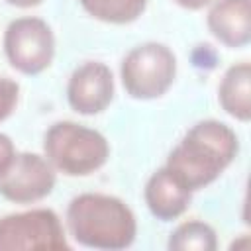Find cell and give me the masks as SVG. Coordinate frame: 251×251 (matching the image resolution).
Segmentation results:
<instances>
[{"label": "cell", "mask_w": 251, "mask_h": 251, "mask_svg": "<svg viewBox=\"0 0 251 251\" xmlns=\"http://www.w3.org/2000/svg\"><path fill=\"white\" fill-rule=\"evenodd\" d=\"M235 131L218 120L194 124L167 157V169L188 188L200 190L212 184L237 157Z\"/></svg>", "instance_id": "cell-1"}, {"label": "cell", "mask_w": 251, "mask_h": 251, "mask_svg": "<svg viewBox=\"0 0 251 251\" xmlns=\"http://www.w3.org/2000/svg\"><path fill=\"white\" fill-rule=\"evenodd\" d=\"M67 227L78 245L104 251L126 249L137 235L131 208L124 200L100 192H84L69 202Z\"/></svg>", "instance_id": "cell-2"}, {"label": "cell", "mask_w": 251, "mask_h": 251, "mask_svg": "<svg viewBox=\"0 0 251 251\" xmlns=\"http://www.w3.org/2000/svg\"><path fill=\"white\" fill-rule=\"evenodd\" d=\"M45 159L67 176H86L110 157L108 139L76 122H55L43 137Z\"/></svg>", "instance_id": "cell-3"}, {"label": "cell", "mask_w": 251, "mask_h": 251, "mask_svg": "<svg viewBox=\"0 0 251 251\" xmlns=\"http://www.w3.org/2000/svg\"><path fill=\"white\" fill-rule=\"evenodd\" d=\"M120 76L126 92L135 100L161 98L175 82L176 57L157 41L133 47L122 61Z\"/></svg>", "instance_id": "cell-4"}, {"label": "cell", "mask_w": 251, "mask_h": 251, "mask_svg": "<svg viewBox=\"0 0 251 251\" xmlns=\"http://www.w3.org/2000/svg\"><path fill=\"white\" fill-rule=\"evenodd\" d=\"M69 249L59 216L51 208H31L0 218V251Z\"/></svg>", "instance_id": "cell-5"}, {"label": "cell", "mask_w": 251, "mask_h": 251, "mask_svg": "<svg viewBox=\"0 0 251 251\" xmlns=\"http://www.w3.org/2000/svg\"><path fill=\"white\" fill-rule=\"evenodd\" d=\"M4 53L8 63L22 75L43 73L55 57L51 25L35 16L16 18L4 31Z\"/></svg>", "instance_id": "cell-6"}, {"label": "cell", "mask_w": 251, "mask_h": 251, "mask_svg": "<svg viewBox=\"0 0 251 251\" xmlns=\"http://www.w3.org/2000/svg\"><path fill=\"white\" fill-rule=\"evenodd\" d=\"M57 173L45 155L16 153L14 163L0 176V196L14 204H33L49 196L55 188Z\"/></svg>", "instance_id": "cell-7"}, {"label": "cell", "mask_w": 251, "mask_h": 251, "mask_svg": "<svg viewBox=\"0 0 251 251\" xmlns=\"http://www.w3.org/2000/svg\"><path fill=\"white\" fill-rule=\"evenodd\" d=\"M69 106L82 116L104 112L114 100V75L100 61H86L76 67L67 84Z\"/></svg>", "instance_id": "cell-8"}, {"label": "cell", "mask_w": 251, "mask_h": 251, "mask_svg": "<svg viewBox=\"0 0 251 251\" xmlns=\"http://www.w3.org/2000/svg\"><path fill=\"white\" fill-rule=\"evenodd\" d=\"M206 25L210 33L231 49H241L251 41V4L249 0H214Z\"/></svg>", "instance_id": "cell-9"}, {"label": "cell", "mask_w": 251, "mask_h": 251, "mask_svg": "<svg viewBox=\"0 0 251 251\" xmlns=\"http://www.w3.org/2000/svg\"><path fill=\"white\" fill-rule=\"evenodd\" d=\"M192 200L188 190L167 167L157 169L145 184V204L149 212L161 222H173L180 218Z\"/></svg>", "instance_id": "cell-10"}, {"label": "cell", "mask_w": 251, "mask_h": 251, "mask_svg": "<svg viewBox=\"0 0 251 251\" xmlns=\"http://www.w3.org/2000/svg\"><path fill=\"white\" fill-rule=\"evenodd\" d=\"M222 110L237 122L251 120V65L247 61L231 65L218 86Z\"/></svg>", "instance_id": "cell-11"}, {"label": "cell", "mask_w": 251, "mask_h": 251, "mask_svg": "<svg viewBox=\"0 0 251 251\" xmlns=\"http://www.w3.org/2000/svg\"><path fill=\"white\" fill-rule=\"evenodd\" d=\"M86 14L106 24H131L147 8V0H78Z\"/></svg>", "instance_id": "cell-12"}, {"label": "cell", "mask_w": 251, "mask_h": 251, "mask_svg": "<svg viewBox=\"0 0 251 251\" xmlns=\"http://www.w3.org/2000/svg\"><path fill=\"white\" fill-rule=\"evenodd\" d=\"M171 251H216L218 237L210 224L200 220L182 222L167 241Z\"/></svg>", "instance_id": "cell-13"}, {"label": "cell", "mask_w": 251, "mask_h": 251, "mask_svg": "<svg viewBox=\"0 0 251 251\" xmlns=\"http://www.w3.org/2000/svg\"><path fill=\"white\" fill-rule=\"evenodd\" d=\"M20 100V84L14 78H0V122L12 116Z\"/></svg>", "instance_id": "cell-14"}, {"label": "cell", "mask_w": 251, "mask_h": 251, "mask_svg": "<svg viewBox=\"0 0 251 251\" xmlns=\"http://www.w3.org/2000/svg\"><path fill=\"white\" fill-rule=\"evenodd\" d=\"M14 157H16L14 141L6 133H0V176L6 175V171L14 163Z\"/></svg>", "instance_id": "cell-15"}, {"label": "cell", "mask_w": 251, "mask_h": 251, "mask_svg": "<svg viewBox=\"0 0 251 251\" xmlns=\"http://www.w3.org/2000/svg\"><path fill=\"white\" fill-rule=\"evenodd\" d=\"M214 0H175V4H178L180 8H186V10H202L204 6L212 4Z\"/></svg>", "instance_id": "cell-16"}, {"label": "cell", "mask_w": 251, "mask_h": 251, "mask_svg": "<svg viewBox=\"0 0 251 251\" xmlns=\"http://www.w3.org/2000/svg\"><path fill=\"white\" fill-rule=\"evenodd\" d=\"M4 2L16 8H33V6H39L43 0H4Z\"/></svg>", "instance_id": "cell-17"}]
</instances>
